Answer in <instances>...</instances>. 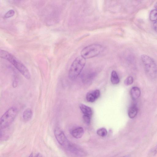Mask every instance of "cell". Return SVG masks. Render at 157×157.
<instances>
[{
  "mask_svg": "<svg viewBox=\"0 0 157 157\" xmlns=\"http://www.w3.org/2000/svg\"><path fill=\"white\" fill-rule=\"evenodd\" d=\"M0 56L10 62L26 79L30 78L31 74L29 70L15 56L8 52L1 49L0 50Z\"/></svg>",
  "mask_w": 157,
  "mask_h": 157,
  "instance_id": "6da1fadb",
  "label": "cell"
},
{
  "mask_svg": "<svg viewBox=\"0 0 157 157\" xmlns=\"http://www.w3.org/2000/svg\"><path fill=\"white\" fill-rule=\"evenodd\" d=\"M141 60L146 73L151 79H154L157 77V66L154 60L148 56H141Z\"/></svg>",
  "mask_w": 157,
  "mask_h": 157,
  "instance_id": "7a4b0ae2",
  "label": "cell"
},
{
  "mask_svg": "<svg viewBox=\"0 0 157 157\" xmlns=\"http://www.w3.org/2000/svg\"><path fill=\"white\" fill-rule=\"evenodd\" d=\"M86 62V59L80 56L76 57L70 67L68 77L71 80H75L84 67Z\"/></svg>",
  "mask_w": 157,
  "mask_h": 157,
  "instance_id": "3957f363",
  "label": "cell"
},
{
  "mask_svg": "<svg viewBox=\"0 0 157 157\" xmlns=\"http://www.w3.org/2000/svg\"><path fill=\"white\" fill-rule=\"evenodd\" d=\"M18 112L17 108L12 107L3 114L0 119L1 130L7 128L12 124L16 117Z\"/></svg>",
  "mask_w": 157,
  "mask_h": 157,
  "instance_id": "277c9868",
  "label": "cell"
},
{
  "mask_svg": "<svg viewBox=\"0 0 157 157\" xmlns=\"http://www.w3.org/2000/svg\"><path fill=\"white\" fill-rule=\"evenodd\" d=\"M103 49V47L100 44H92L82 49L81 52V56L86 59L90 58L99 55Z\"/></svg>",
  "mask_w": 157,
  "mask_h": 157,
  "instance_id": "5b68a950",
  "label": "cell"
},
{
  "mask_svg": "<svg viewBox=\"0 0 157 157\" xmlns=\"http://www.w3.org/2000/svg\"><path fill=\"white\" fill-rule=\"evenodd\" d=\"M54 134L58 143L66 148L70 142L67 138L63 131L59 127H56L54 129Z\"/></svg>",
  "mask_w": 157,
  "mask_h": 157,
  "instance_id": "8992f818",
  "label": "cell"
},
{
  "mask_svg": "<svg viewBox=\"0 0 157 157\" xmlns=\"http://www.w3.org/2000/svg\"><path fill=\"white\" fill-rule=\"evenodd\" d=\"M66 149L77 155L82 156L85 154L84 151L82 149L71 142L69 143Z\"/></svg>",
  "mask_w": 157,
  "mask_h": 157,
  "instance_id": "52a82bcc",
  "label": "cell"
},
{
  "mask_svg": "<svg viewBox=\"0 0 157 157\" xmlns=\"http://www.w3.org/2000/svg\"><path fill=\"white\" fill-rule=\"evenodd\" d=\"M100 95V91L96 90L88 92L86 95V98L88 102H93L99 97Z\"/></svg>",
  "mask_w": 157,
  "mask_h": 157,
  "instance_id": "ba28073f",
  "label": "cell"
},
{
  "mask_svg": "<svg viewBox=\"0 0 157 157\" xmlns=\"http://www.w3.org/2000/svg\"><path fill=\"white\" fill-rule=\"evenodd\" d=\"M138 111L137 105L135 103L132 104L129 107L128 110V115L129 117L133 119L136 116Z\"/></svg>",
  "mask_w": 157,
  "mask_h": 157,
  "instance_id": "9c48e42d",
  "label": "cell"
},
{
  "mask_svg": "<svg viewBox=\"0 0 157 157\" xmlns=\"http://www.w3.org/2000/svg\"><path fill=\"white\" fill-rule=\"evenodd\" d=\"M130 94L132 99L134 100H135L140 97L141 91L139 87L134 86L131 89Z\"/></svg>",
  "mask_w": 157,
  "mask_h": 157,
  "instance_id": "30bf717a",
  "label": "cell"
},
{
  "mask_svg": "<svg viewBox=\"0 0 157 157\" xmlns=\"http://www.w3.org/2000/svg\"><path fill=\"white\" fill-rule=\"evenodd\" d=\"M84 129L81 127H78L72 130L71 132L72 135L77 139L81 138L83 135Z\"/></svg>",
  "mask_w": 157,
  "mask_h": 157,
  "instance_id": "8fae6325",
  "label": "cell"
},
{
  "mask_svg": "<svg viewBox=\"0 0 157 157\" xmlns=\"http://www.w3.org/2000/svg\"><path fill=\"white\" fill-rule=\"evenodd\" d=\"M79 107L84 114L91 116L92 114V111L91 108L83 104H80Z\"/></svg>",
  "mask_w": 157,
  "mask_h": 157,
  "instance_id": "7c38bea8",
  "label": "cell"
},
{
  "mask_svg": "<svg viewBox=\"0 0 157 157\" xmlns=\"http://www.w3.org/2000/svg\"><path fill=\"white\" fill-rule=\"evenodd\" d=\"M33 113L29 108L26 109L23 112L22 117L24 121H28L31 119L32 117Z\"/></svg>",
  "mask_w": 157,
  "mask_h": 157,
  "instance_id": "4fadbf2b",
  "label": "cell"
},
{
  "mask_svg": "<svg viewBox=\"0 0 157 157\" xmlns=\"http://www.w3.org/2000/svg\"><path fill=\"white\" fill-rule=\"evenodd\" d=\"M110 80L112 83L113 85L118 84L120 82V79L117 72L115 71H113L111 72Z\"/></svg>",
  "mask_w": 157,
  "mask_h": 157,
  "instance_id": "5bb4252c",
  "label": "cell"
},
{
  "mask_svg": "<svg viewBox=\"0 0 157 157\" xmlns=\"http://www.w3.org/2000/svg\"><path fill=\"white\" fill-rule=\"evenodd\" d=\"M149 18L151 21H156L157 20V10L154 9L151 11L149 15Z\"/></svg>",
  "mask_w": 157,
  "mask_h": 157,
  "instance_id": "9a60e30c",
  "label": "cell"
},
{
  "mask_svg": "<svg viewBox=\"0 0 157 157\" xmlns=\"http://www.w3.org/2000/svg\"><path fill=\"white\" fill-rule=\"evenodd\" d=\"M97 133L99 136L104 137L107 135V131L105 128H99L97 130Z\"/></svg>",
  "mask_w": 157,
  "mask_h": 157,
  "instance_id": "2e32d148",
  "label": "cell"
},
{
  "mask_svg": "<svg viewBox=\"0 0 157 157\" xmlns=\"http://www.w3.org/2000/svg\"><path fill=\"white\" fill-rule=\"evenodd\" d=\"M133 81V77L129 76H128L125 80L124 81V84L126 86H128L132 84Z\"/></svg>",
  "mask_w": 157,
  "mask_h": 157,
  "instance_id": "e0dca14e",
  "label": "cell"
},
{
  "mask_svg": "<svg viewBox=\"0 0 157 157\" xmlns=\"http://www.w3.org/2000/svg\"><path fill=\"white\" fill-rule=\"evenodd\" d=\"M14 11L13 10H9L5 14L4 17L6 18H8L13 17L14 14Z\"/></svg>",
  "mask_w": 157,
  "mask_h": 157,
  "instance_id": "ac0fdd59",
  "label": "cell"
},
{
  "mask_svg": "<svg viewBox=\"0 0 157 157\" xmlns=\"http://www.w3.org/2000/svg\"><path fill=\"white\" fill-rule=\"evenodd\" d=\"M91 117L88 115L84 114L82 118L84 122L87 124H89L90 122Z\"/></svg>",
  "mask_w": 157,
  "mask_h": 157,
  "instance_id": "d6986e66",
  "label": "cell"
},
{
  "mask_svg": "<svg viewBox=\"0 0 157 157\" xmlns=\"http://www.w3.org/2000/svg\"><path fill=\"white\" fill-rule=\"evenodd\" d=\"M153 27L155 31L157 32V21L153 23Z\"/></svg>",
  "mask_w": 157,
  "mask_h": 157,
  "instance_id": "ffe728a7",
  "label": "cell"
},
{
  "mask_svg": "<svg viewBox=\"0 0 157 157\" xmlns=\"http://www.w3.org/2000/svg\"><path fill=\"white\" fill-rule=\"evenodd\" d=\"M152 153L154 155L155 154L157 153V146L153 150Z\"/></svg>",
  "mask_w": 157,
  "mask_h": 157,
  "instance_id": "44dd1931",
  "label": "cell"
},
{
  "mask_svg": "<svg viewBox=\"0 0 157 157\" xmlns=\"http://www.w3.org/2000/svg\"><path fill=\"white\" fill-rule=\"evenodd\" d=\"M36 157H43L41 154L40 153L37 154Z\"/></svg>",
  "mask_w": 157,
  "mask_h": 157,
  "instance_id": "7402d4cb",
  "label": "cell"
},
{
  "mask_svg": "<svg viewBox=\"0 0 157 157\" xmlns=\"http://www.w3.org/2000/svg\"><path fill=\"white\" fill-rule=\"evenodd\" d=\"M121 157H130V155H127L122 156Z\"/></svg>",
  "mask_w": 157,
  "mask_h": 157,
  "instance_id": "603a6c76",
  "label": "cell"
},
{
  "mask_svg": "<svg viewBox=\"0 0 157 157\" xmlns=\"http://www.w3.org/2000/svg\"><path fill=\"white\" fill-rule=\"evenodd\" d=\"M28 157H33V153H32Z\"/></svg>",
  "mask_w": 157,
  "mask_h": 157,
  "instance_id": "cb8c5ba5",
  "label": "cell"
},
{
  "mask_svg": "<svg viewBox=\"0 0 157 157\" xmlns=\"http://www.w3.org/2000/svg\"><path fill=\"white\" fill-rule=\"evenodd\" d=\"M155 7L156 8V10H157V2L155 4Z\"/></svg>",
  "mask_w": 157,
  "mask_h": 157,
  "instance_id": "d4e9b609",
  "label": "cell"
}]
</instances>
